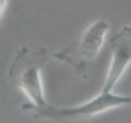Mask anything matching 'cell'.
<instances>
[{
	"instance_id": "cell-3",
	"label": "cell",
	"mask_w": 131,
	"mask_h": 123,
	"mask_svg": "<svg viewBox=\"0 0 131 123\" xmlns=\"http://www.w3.org/2000/svg\"><path fill=\"white\" fill-rule=\"evenodd\" d=\"M117 107H131V96L129 94H117L115 90L113 92H106L100 88V92L84 102V105H78V107H55V105H43L39 109H33L31 113L35 117H45V119H55V121H68V119H88V117H94V115H100L104 111H111V109H117Z\"/></svg>"
},
{
	"instance_id": "cell-1",
	"label": "cell",
	"mask_w": 131,
	"mask_h": 123,
	"mask_svg": "<svg viewBox=\"0 0 131 123\" xmlns=\"http://www.w3.org/2000/svg\"><path fill=\"white\" fill-rule=\"evenodd\" d=\"M47 59L49 53L43 47H20L12 57L8 78L29 100L23 105V111H33L47 105L41 82V68L47 64Z\"/></svg>"
},
{
	"instance_id": "cell-2",
	"label": "cell",
	"mask_w": 131,
	"mask_h": 123,
	"mask_svg": "<svg viewBox=\"0 0 131 123\" xmlns=\"http://www.w3.org/2000/svg\"><path fill=\"white\" fill-rule=\"evenodd\" d=\"M106 33H108V20L100 18V20H94L90 23L78 41H74L72 45L63 47L61 51H55L51 57L59 59V61H66L68 66H72L78 74H86V66L88 61H92L98 51L102 49L104 45V39H106Z\"/></svg>"
},
{
	"instance_id": "cell-4",
	"label": "cell",
	"mask_w": 131,
	"mask_h": 123,
	"mask_svg": "<svg viewBox=\"0 0 131 123\" xmlns=\"http://www.w3.org/2000/svg\"><path fill=\"white\" fill-rule=\"evenodd\" d=\"M6 2H8V0H0V18H2L4 10H6Z\"/></svg>"
}]
</instances>
